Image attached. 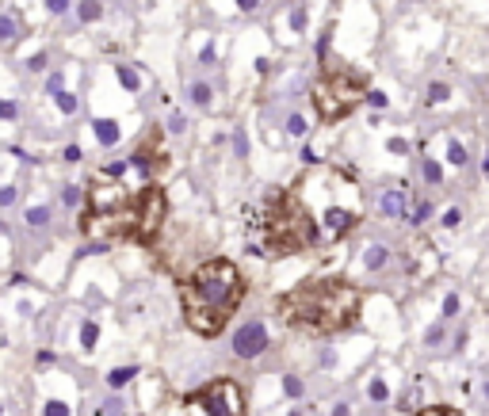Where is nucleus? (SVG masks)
<instances>
[{"mask_svg": "<svg viewBox=\"0 0 489 416\" xmlns=\"http://www.w3.org/2000/svg\"><path fill=\"white\" fill-rule=\"evenodd\" d=\"M359 306H363L359 286H352L348 279H337V275L306 279V283L290 286L287 294L275 298L279 317L290 328L310 336H337L344 328H352L359 321Z\"/></svg>", "mask_w": 489, "mask_h": 416, "instance_id": "nucleus-1", "label": "nucleus"}, {"mask_svg": "<svg viewBox=\"0 0 489 416\" xmlns=\"http://www.w3.org/2000/svg\"><path fill=\"white\" fill-rule=\"evenodd\" d=\"M241 302H245V275L226 256L203 260L180 286L183 321H188L191 333H199V336L226 333V325L241 310Z\"/></svg>", "mask_w": 489, "mask_h": 416, "instance_id": "nucleus-2", "label": "nucleus"}, {"mask_svg": "<svg viewBox=\"0 0 489 416\" xmlns=\"http://www.w3.org/2000/svg\"><path fill=\"white\" fill-rule=\"evenodd\" d=\"M252 221V252L257 256H295L306 252L321 241V229H317L314 214L306 210V203L299 199V191H264L257 206L249 210Z\"/></svg>", "mask_w": 489, "mask_h": 416, "instance_id": "nucleus-3", "label": "nucleus"}, {"mask_svg": "<svg viewBox=\"0 0 489 416\" xmlns=\"http://www.w3.org/2000/svg\"><path fill=\"white\" fill-rule=\"evenodd\" d=\"M299 199L314 214L317 229L325 237H332V241L348 237L359 226V218H363V199H359L356 180L344 168H337V164H317L310 176H302Z\"/></svg>", "mask_w": 489, "mask_h": 416, "instance_id": "nucleus-4", "label": "nucleus"}, {"mask_svg": "<svg viewBox=\"0 0 489 416\" xmlns=\"http://www.w3.org/2000/svg\"><path fill=\"white\" fill-rule=\"evenodd\" d=\"M367 92H371L367 73H359V69H329V73H321L314 81L310 99H314L321 123H340L363 103Z\"/></svg>", "mask_w": 489, "mask_h": 416, "instance_id": "nucleus-5", "label": "nucleus"}, {"mask_svg": "<svg viewBox=\"0 0 489 416\" xmlns=\"http://www.w3.org/2000/svg\"><path fill=\"white\" fill-rule=\"evenodd\" d=\"M183 416H249L245 390L233 378H214L183 397Z\"/></svg>", "mask_w": 489, "mask_h": 416, "instance_id": "nucleus-6", "label": "nucleus"}, {"mask_svg": "<svg viewBox=\"0 0 489 416\" xmlns=\"http://www.w3.org/2000/svg\"><path fill=\"white\" fill-rule=\"evenodd\" d=\"M165 218H168V199H165V191L153 184V188H146L138 195V203H134V241L150 245L153 237L161 233Z\"/></svg>", "mask_w": 489, "mask_h": 416, "instance_id": "nucleus-7", "label": "nucleus"}, {"mask_svg": "<svg viewBox=\"0 0 489 416\" xmlns=\"http://www.w3.org/2000/svg\"><path fill=\"white\" fill-rule=\"evenodd\" d=\"M230 348H233V355H237V359H260V355L272 348V333H268V325L260 317H249L245 325H237Z\"/></svg>", "mask_w": 489, "mask_h": 416, "instance_id": "nucleus-8", "label": "nucleus"}, {"mask_svg": "<svg viewBox=\"0 0 489 416\" xmlns=\"http://www.w3.org/2000/svg\"><path fill=\"white\" fill-rule=\"evenodd\" d=\"M409 206H413V191L409 188H386V191H379V210H382V218H390V221H409Z\"/></svg>", "mask_w": 489, "mask_h": 416, "instance_id": "nucleus-9", "label": "nucleus"}, {"mask_svg": "<svg viewBox=\"0 0 489 416\" xmlns=\"http://www.w3.org/2000/svg\"><path fill=\"white\" fill-rule=\"evenodd\" d=\"M23 31H27V23L16 8H0V46H16L23 39Z\"/></svg>", "mask_w": 489, "mask_h": 416, "instance_id": "nucleus-10", "label": "nucleus"}, {"mask_svg": "<svg viewBox=\"0 0 489 416\" xmlns=\"http://www.w3.org/2000/svg\"><path fill=\"white\" fill-rule=\"evenodd\" d=\"M390 245H382V241H371V245L359 252V264H363V271L367 275H379V271H386V264H390Z\"/></svg>", "mask_w": 489, "mask_h": 416, "instance_id": "nucleus-11", "label": "nucleus"}, {"mask_svg": "<svg viewBox=\"0 0 489 416\" xmlns=\"http://www.w3.org/2000/svg\"><path fill=\"white\" fill-rule=\"evenodd\" d=\"M92 134H96V141H100V146H119L123 126H119L115 119H92Z\"/></svg>", "mask_w": 489, "mask_h": 416, "instance_id": "nucleus-12", "label": "nucleus"}, {"mask_svg": "<svg viewBox=\"0 0 489 416\" xmlns=\"http://www.w3.org/2000/svg\"><path fill=\"white\" fill-rule=\"evenodd\" d=\"M134 378H138V367H134V363H126V367H111L108 370V390L111 393H123Z\"/></svg>", "mask_w": 489, "mask_h": 416, "instance_id": "nucleus-13", "label": "nucleus"}, {"mask_svg": "<svg viewBox=\"0 0 489 416\" xmlns=\"http://www.w3.org/2000/svg\"><path fill=\"white\" fill-rule=\"evenodd\" d=\"M188 99L195 107H210V103H214V88H210L207 81H191L188 84Z\"/></svg>", "mask_w": 489, "mask_h": 416, "instance_id": "nucleus-14", "label": "nucleus"}, {"mask_svg": "<svg viewBox=\"0 0 489 416\" xmlns=\"http://www.w3.org/2000/svg\"><path fill=\"white\" fill-rule=\"evenodd\" d=\"M77 340H81V351H96V344H100V325H96L92 317H84Z\"/></svg>", "mask_w": 489, "mask_h": 416, "instance_id": "nucleus-15", "label": "nucleus"}, {"mask_svg": "<svg viewBox=\"0 0 489 416\" xmlns=\"http://www.w3.org/2000/svg\"><path fill=\"white\" fill-rule=\"evenodd\" d=\"M77 19H81V23H100V19H103V4H100V0H81V4H77Z\"/></svg>", "mask_w": 489, "mask_h": 416, "instance_id": "nucleus-16", "label": "nucleus"}, {"mask_svg": "<svg viewBox=\"0 0 489 416\" xmlns=\"http://www.w3.org/2000/svg\"><path fill=\"white\" fill-rule=\"evenodd\" d=\"M367 401H371V405H386V401H390V386H386V378L375 375L371 382H367Z\"/></svg>", "mask_w": 489, "mask_h": 416, "instance_id": "nucleus-17", "label": "nucleus"}, {"mask_svg": "<svg viewBox=\"0 0 489 416\" xmlns=\"http://www.w3.org/2000/svg\"><path fill=\"white\" fill-rule=\"evenodd\" d=\"M448 164H451V168H466V164H470V153H466L463 141L448 138Z\"/></svg>", "mask_w": 489, "mask_h": 416, "instance_id": "nucleus-18", "label": "nucleus"}, {"mask_svg": "<svg viewBox=\"0 0 489 416\" xmlns=\"http://www.w3.org/2000/svg\"><path fill=\"white\" fill-rule=\"evenodd\" d=\"M421 176H424V184H432V188H439V184H443V168H439V161H432V157H424V161H421Z\"/></svg>", "mask_w": 489, "mask_h": 416, "instance_id": "nucleus-19", "label": "nucleus"}, {"mask_svg": "<svg viewBox=\"0 0 489 416\" xmlns=\"http://www.w3.org/2000/svg\"><path fill=\"white\" fill-rule=\"evenodd\" d=\"M287 134H290V138H306V134H310V123H306V115H302V111L287 115Z\"/></svg>", "mask_w": 489, "mask_h": 416, "instance_id": "nucleus-20", "label": "nucleus"}, {"mask_svg": "<svg viewBox=\"0 0 489 416\" xmlns=\"http://www.w3.org/2000/svg\"><path fill=\"white\" fill-rule=\"evenodd\" d=\"M115 73H119V84H123L126 92H141V77H138V69H130V66H119Z\"/></svg>", "mask_w": 489, "mask_h": 416, "instance_id": "nucleus-21", "label": "nucleus"}, {"mask_svg": "<svg viewBox=\"0 0 489 416\" xmlns=\"http://www.w3.org/2000/svg\"><path fill=\"white\" fill-rule=\"evenodd\" d=\"M42 416H73V408H69V401H61V397H46L42 401Z\"/></svg>", "mask_w": 489, "mask_h": 416, "instance_id": "nucleus-22", "label": "nucleus"}, {"mask_svg": "<svg viewBox=\"0 0 489 416\" xmlns=\"http://www.w3.org/2000/svg\"><path fill=\"white\" fill-rule=\"evenodd\" d=\"M27 226H31V229H46V226H50V206H31V210H27Z\"/></svg>", "mask_w": 489, "mask_h": 416, "instance_id": "nucleus-23", "label": "nucleus"}, {"mask_svg": "<svg viewBox=\"0 0 489 416\" xmlns=\"http://www.w3.org/2000/svg\"><path fill=\"white\" fill-rule=\"evenodd\" d=\"M283 393H287V397H306V382H302L299 375H283Z\"/></svg>", "mask_w": 489, "mask_h": 416, "instance_id": "nucleus-24", "label": "nucleus"}, {"mask_svg": "<svg viewBox=\"0 0 489 416\" xmlns=\"http://www.w3.org/2000/svg\"><path fill=\"white\" fill-rule=\"evenodd\" d=\"M459 310H463V298H459L455 290L443 298V310H439V321H451V317H459Z\"/></svg>", "mask_w": 489, "mask_h": 416, "instance_id": "nucleus-25", "label": "nucleus"}, {"mask_svg": "<svg viewBox=\"0 0 489 416\" xmlns=\"http://www.w3.org/2000/svg\"><path fill=\"white\" fill-rule=\"evenodd\" d=\"M443 336H448V321H436V325L424 333V348H439V344H443Z\"/></svg>", "mask_w": 489, "mask_h": 416, "instance_id": "nucleus-26", "label": "nucleus"}, {"mask_svg": "<svg viewBox=\"0 0 489 416\" xmlns=\"http://www.w3.org/2000/svg\"><path fill=\"white\" fill-rule=\"evenodd\" d=\"M16 203H19V188L16 184H0V210H8Z\"/></svg>", "mask_w": 489, "mask_h": 416, "instance_id": "nucleus-27", "label": "nucleus"}, {"mask_svg": "<svg viewBox=\"0 0 489 416\" xmlns=\"http://www.w3.org/2000/svg\"><path fill=\"white\" fill-rule=\"evenodd\" d=\"M448 96H451V88H448L443 81H436V84H428V96H424V99H428V103L436 107V103H443Z\"/></svg>", "mask_w": 489, "mask_h": 416, "instance_id": "nucleus-28", "label": "nucleus"}, {"mask_svg": "<svg viewBox=\"0 0 489 416\" xmlns=\"http://www.w3.org/2000/svg\"><path fill=\"white\" fill-rule=\"evenodd\" d=\"M54 99H58V111L61 115H77V111H81V103H77L73 92H61V96H54Z\"/></svg>", "mask_w": 489, "mask_h": 416, "instance_id": "nucleus-29", "label": "nucleus"}, {"mask_svg": "<svg viewBox=\"0 0 489 416\" xmlns=\"http://www.w3.org/2000/svg\"><path fill=\"white\" fill-rule=\"evenodd\" d=\"M439 226H443V229H459V226H463V210H459V206H448L443 218H439Z\"/></svg>", "mask_w": 489, "mask_h": 416, "instance_id": "nucleus-30", "label": "nucleus"}, {"mask_svg": "<svg viewBox=\"0 0 489 416\" xmlns=\"http://www.w3.org/2000/svg\"><path fill=\"white\" fill-rule=\"evenodd\" d=\"M367 107H375V111H386L390 107V99H386V92H379V88H371L367 92V99H363Z\"/></svg>", "mask_w": 489, "mask_h": 416, "instance_id": "nucleus-31", "label": "nucleus"}, {"mask_svg": "<svg viewBox=\"0 0 489 416\" xmlns=\"http://www.w3.org/2000/svg\"><path fill=\"white\" fill-rule=\"evenodd\" d=\"M417 416H463L459 408H451V405H428V408H421Z\"/></svg>", "mask_w": 489, "mask_h": 416, "instance_id": "nucleus-32", "label": "nucleus"}, {"mask_svg": "<svg viewBox=\"0 0 489 416\" xmlns=\"http://www.w3.org/2000/svg\"><path fill=\"white\" fill-rule=\"evenodd\" d=\"M0 119H4V123H16V119H19V103H12V99H0Z\"/></svg>", "mask_w": 489, "mask_h": 416, "instance_id": "nucleus-33", "label": "nucleus"}, {"mask_svg": "<svg viewBox=\"0 0 489 416\" xmlns=\"http://www.w3.org/2000/svg\"><path fill=\"white\" fill-rule=\"evenodd\" d=\"M61 203H66V206H81V203H84V191H81V188H73V184H69V188L61 191Z\"/></svg>", "mask_w": 489, "mask_h": 416, "instance_id": "nucleus-34", "label": "nucleus"}, {"mask_svg": "<svg viewBox=\"0 0 489 416\" xmlns=\"http://www.w3.org/2000/svg\"><path fill=\"white\" fill-rule=\"evenodd\" d=\"M290 31L295 34L306 31V8H290Z\"/></svg>", "mask_w": 489, "mask_h": 416, "instance_id": "nucleus-35", "label": "nucleus"}, {"mask_svg": "<svg viewBox=\"0 0 489 416\" xmlns=\"http://www.w3.org/2000/svg\"><path fill=\"white\" fill-rule=\"evenodd\" d=\"M428 218H432V203H417V210L409 214V221H413V226H424Z\"/></svg>", "mask_w": 489, "mask_h": 416, "instance_id": "nucleus-36", "label": "nucleus"}, {"mask_svg": "<svg viewBox=\"0 0 489 416\" xmlns=\"http://www.w3.org/2000/svg\"><path fill=\"white\" fill-rule=\"evenodd\" d=\"M46 92H50V96H61V92H66V73H50V81H46Z\"/></svg>", "mask_w": 489, "mask_h": 416, "instance_id": "nucleus-37", "label": "nucleus"}, {"mask_svg": "<svg viewBox=\"0 0 489 416\" xmlns=\"http://www.w3.org/2000/svg\"><path fill=\"white\" fill-rule=\"evenodd\" d=\"M233 153L249 157V138H245V130H233Z\"/></svg>", "mask_w": 489, "mask_h": 416, "instance_id": "nucleus-38", "label": "nucleus"}, {"mask_svg": "<svg viewBox=\"0 0 489 416\" xmlns=\"http://www.w3.org/2000/svg\"><path fill=\"white\" fill-rule=\"evenodd\" d=\"M100 416H126V413H123V401H119V397H111V401H103V408H100Z\"/></svg>", "mask_w": 489, "mask_h": 416, "instance_id": "nucleus-39", "label": "nucleus"}, {"mask_svg": "<svg viewBox=\"0 0 489 416\" xmlns=\"http://www.w3.org/2000/svg\"><path fill=\"white\" fill-rule=\"evenodd\" d=\"M42 4H46L50 16H66V12H69V0H42Z\"/></svg>", "mask_w": 489, "mask_h": 416, "instance_id": "nucleus-40", "label": "nucleus"}, {"mask_svg": "<svg viewBox=\"0 0 489 416\" xmlns=\"http://www.w3.org/2000/svg\"><path fill=\"white\" fill-rule=\"evenodd\" d=\"M168 130H172V134H183V115H180V111L168 115Z\"/></svg>", "mask_w": 489, "mask_h": 416, "instance_id": "nucleus-41", "label": "nucleus"}, {"mask_svg": "<svg viewBox=\"0 0 489 416\" xmlns=\"http://www.w3.org/2000/svg\"><path fill=\"white\" fill-rule=\"evenodd\" d=\"M34 363H39V367H54V363H58V355H54V351H39V355H34Z\"/></svg>", "mask_w": 489, "mask_h": 416, "instance_id": "nucleus-42", "label": "nucleus"}, {"mask_svg": "<svg viewBox=\"0 0 489 416\" xmlns=\"http://www.w3.org/2000/svg\"><path fill=\"white\" fill-rule=\"evenodd\" d=\"M386 146H390V153H409V141L406 138H390Z\"/></svg>", "mask_w": 489, "mask_h": 416, "instance_id": "nucleus-43", "label": "nucleus"}, {"mask_svg": "<svg viewBox=\"0 0 489 416\" xmlns=\"http://www.w3.org/2000/svg\"><path fill=\"white\" fill-rule=\"evenodd\" d=\"M329 416H352V405L348 401H337V405L329 408Z\"/></svg>", "mask_w": 489, "mask_h": 416, "instance_id": "nucleus-44", "label": "nucleus"}, {"mask_svg": "<svg viewBox=\"0 0 489 416\" xmlns=\"http://www.w3.org/2000/svg\"><path fill=\"white\" fill-rule=\"evenodd\" d=\"M61 157H66L69 164H77V161H81L84 153H81V146H66V153H61Z\"/></svg>", "mask_w": 489, "mask_h": 416, "instance_id": "nucleus-45", "label": "nucleus"}, {"mask_svg": "<svg viewBox=\"0 0 489 416\" xmlns=\"http://www.w3.org/2000/svg\"><path fill=\"white\" fill-rule=\"evenodd\" d=\"M257 4H260V0H237L241 12H257Z\"/></svg>", "mask_w": 489, "mask_h": 416, "instance_id": "nucleus-46", "label": "nucleus"}, {"mask_svg": "<svg viewBox=\"0 0 489 416\" xmlns=\"http://www.w3.org/2000/svg\"><path fill=\"white\" fill-rule=\"evenodd\" d=\"M199 57H203V66H210V61H214V46H203Z\"/></svg>", "mask_w": 489, "mask_h": 416, "instance_id": "nucleus-47", "label": "nucleus"}, {"mask_svg": "<svg viewBox=\"0 0 489 416\" xmlns=\"http://www.w3.org/2000/svg\"><path fill=\"white\" fill-rule=\"evenodd\" d=\"M287 416H310V408L306 405H295V408H287Z\"/></svg>", "mask_w": 489, "mask_h": 416, "instance_id": "nucleus-48", "label": "nucleus"}, {"mask_svg": "<svg viewBox=\"0 0 489 416\" xmlns=\"http://www.w3.org/2000/svg\"><path fill=\"white\" fill-rule=\"evenodd\" d=\"M481 172H486V176H489V153L481 157Z\"/></svg>", "mask_w": 489, "mask_h": 416, "instance_id": "nucleus-49", "label": "nucleus"}, {"mask_svg": "<svg viewBox=\"0 0 489 416\" xmlns=\"http://www.w3.org/2000/svg\"><path fill=\"white\" fill-rule=\"evenodd\" d=\"M0 233H4V226H0Z\"/></svg>", "mask_w": 489, "mask_h": 416, "instance_id": "nucleus-50", "label": "nucleus"}, {"mask_svg": "<svg viewBox=\"0 0 489 416\" xmlns=\"http://www.w3.org/2000/svg\"><path fill=\"white\" fill-rule=\"evenodd\" d=\"M0 416H4V408H0Z\"/></svg>", "mask_w": 489, "mask_h": 416, "instance_id": "nucleus-51", "label": "nucleus"}]
</instances>
